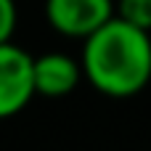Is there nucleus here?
Returning a JSON list of instances; mask_svg holds the SVG:
<instances>
[{
    "label": "nucleus",
    "mask_w": 151,
    "mask_h": 151,
    "mask_svg": "<svg viewBox=\"0 0 151 151\" xmlns=\"http://www.w3.org/2000/svg\"><path fill=\"white\" fill-rule=\"evenodd\" d=\"M82 77V66L64 53H45L35 58V93L45 98L69 96Z\"/></svg>",
    "instance_id": "4"
},
{
    "label": "nucleus",
    "mask_w": 151,
    "mask_h": 151,
    "mask_svg": "<svg viewBox=\"0 0 151 151\" xmlns=\"http://www.w3.org/2000/svg\"><path fill=\"white\" fill-rule=\"evenodd\" d=\"M82 72L96 90L111 98H130L151 80V37L146 29L111 16L85 37Z\"/></svg>",
    "instance_id": "1"
},
{
    "label": "nucleus",
    "mask_w": 151,
    "mask_h": 151,
    "mask_svg": "<svg viewBox=\"0 0 151 151\" xmlns=\"http://www.w3.org/2000/svg\"><path fill=\"white\" fill-rule=\"evenodd\" d=\"M45 16L58 35L85 40L117 16V8L111 0H45Z\"/></svg>",
    "instance_id": "3"
},
{
    "label": "nucleus",
    "mask_w": 151,
    "mask_h": 151,
    "mask_svg": "<svg viewBox=\"0 0 151 151\" xmlns=\"http://www.w3.org/2000/svg\"><path fill=\"white\" fill-rule=\"evenodd\" d=\"M117 16L149 32L151 29V0H119L117 3Z\"/></svg>",
    "instance_id": "5"
},
{
    "label": "nucleus",
    "mask_w": 151,
    "mask_h": 151,
    "mask_svg": "<svg viewBox=\"0 0 151 151\" xmlns=\"http://www.w3.org/2000/svg\"><path fill=\"white\" fill-rule=\"evenodd\" d=\"M16 29V3L0 0V45L11 42V35Z\"/></svg>",
    "instance_id": "6"
},
{
    "label": "nucleus",
    "mask_w": 151,
    "mask_h": 151,
    "mask_svg": "<svg viewBox=\"0 0 151 151\" xmlns=\"http://www.w3.org/2000/svg\"><path fill=\"white\" fill-rule=\"evenodd\" d=\"M35 93V58L11 42L0 45V119L19 114Z\"/></svg>",
    "instance_id": "2"
}]
</instances>
